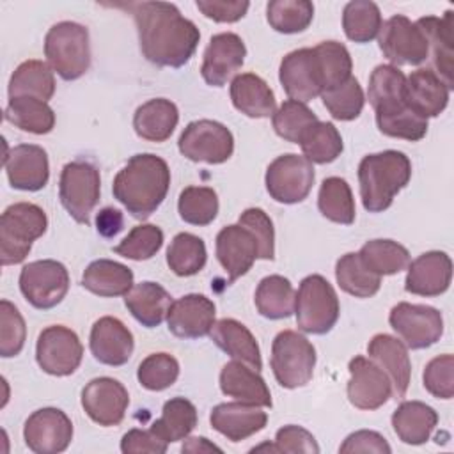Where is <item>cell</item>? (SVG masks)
<instances>
[{"label":"cell","mask_w":454,"mask_h":454,"mask_svg":"<svg viewBox=\"0 0 454 454\" xmlns=\"http://www.w3.org/2000/svg\"><path fill=\"white\" fill-rule=\"evenodd\" d=\"M142 55L160 67L184 66L200 39L193 21L184 18L174 4L138 2L129 4Z\"/></svg>","instance_id":"cell-1"},{"label":"cell","mask_w":454,"mask_h":454,"mask_svg":"<svg viewBox=\"0 0 454 454\" xmlns=\"http://www.w3.org/2000/svg\"><path fill=\"white\" fill-rule=\"evenodd\" d=\"M168 186L170 168L167 161L156 154L142 153L131 156L117 172L112 192L131 216L144 220L161 206Z\"/></svg>","instance_id":"cell-2"},{"label":"cell","mask_w":454,"mask_h":454,"mask_svg":"<svg viewBox=\"0 0 454 454\" xmlns=\"http://www.w3.org/2000/svg\"><path fill=\"white\" fill-rule=\"evenodd\" d=\"M411 161L401 151H381L367 154L358 165L362 204L369 213L390 207L394 197L410 183Z\"/></svg>","instance_id":"cell-3"},{"label":"cell","mask_w":454,"mask_h":454,"mask_svg":"<svg viewBox=\"0 0 454 454\" xmlns=\"http://www.w3.org/2000/svg\"><path fill=\"white\" fill-rule=\"evenodd\" d=\"M46 227L48 218L43 207L32 202L11 204L0 216L2 266L23 262L32 243L46 232Z\"/></svg>","instance_id":"cell-4"},{"label":"cell","mask_w":454,"mask_h":454,"mask_svg":"<svg viewBox=\"0 0 454 454\" xmlns=\"http://www.w3.org/2000/svg\"><path fill=\"white\" fill-rule=\"evenodd\" d=\"M44 57L62 80H78L90 66L89 30L74 21L55 23L44 37Z\"/></svg>","instance_id":"cell-5"},{"label":"cell","mask_w":454,"mask_h":454,"mask_svg":"<svg viewBox=\"0 0 454 454\" xmlns=\"http://www.w3.org/2000/svg\"><path fill=\"white\" fill-rule=\"evenodd\" d=\"M340 305L335 289L321 275H309L300 282L294 314L301 332L312 335L328 333L339 319Z\"/></svg>","instance_id":"cell-6"},{"label":"cell","mask_w":454,"mask_h":454,"mask_svg":"<svg viewBox=\"0 0 454 454\" xmlns=\"http://www.w3.org/2000/svg\"><path fill=\"white\" fill-rule=\"evenodd\" d=\"M316 349L312 342L294 330L277 333L271 344V371L284 388L305 387L314 374Z\"/></svg>","instance_id":"cell-7"},{"label":"cell","mask_w":454,"mask_h":454,"mask_svg":"<svg viewBox=\"0 0 454 454\" xmlns=\"http://www.w3.org/2000/svg\"><path fill=\"white\" fill-rule=\"evenodd\" d=\"M101 177L94 163L87 160H73L64 165L59 181V199L69 216L89 225L90 213L99 200Z\"/></svg>","instance_id":"cell-8"},{"label":"cell","mask_w":454,"mask_h":454,"mask_svg":"<svg viewBox=\"0 0 454 454\" xmlns=\"http://www.w3.org/2000/svg\"><path fill=\"white\" fill-rule=\"evenodd\" d=\"M69 289V273L55 259L28 262L20 273V291L25 300L41 310L59 305Z\"/></svg>","instance_id":"cell-9"},{"label":"cell","mask_w":454,"mask_h":454,"mask_svg":"<svg viewBox=\"0 0 454 454\" xmlns=\"http://www.w3.org/2000/svg\"><path fill=\"white\" fill-rule=\"evenodd\" d=\"M314 165L300 154L287 153L275 158L266 168V190L282 204H296L307 199L314 184Z\"/></svg>","instance_id":"cell-10"},{"label":"cell","mask_w":454,"mask_h":454,"mask_svg":"<svg viewBox=\"0 0 454 454\" xmlns=\"http://www.w3.org/2000/svg\"><path fill=\"white\" fill-rule=\"evenodd\" d=\"M179 153L192 161L218 165L227 161L234 151V137L227 126L211 119L190 122L177 142Z\"/></svg>","instance_id":"cell-11"},{"label":"cell","mask_w":454,"mask_h":454,"mask_svg":"<svg viewBox=\"0 0 454 454\" xmlns=\"http://www.w3.org/2000/svg\"><path fill=\"white\" fill-rule=\"evenodd\" d=\"M392 330L410 349H424L440 340L443 333L442 312L429 305L401 301L388 314Z\"/></svg>","instance_id":"cell-12"},{"label":"cell","mask_w":454,"mask_h":454,"mask_svg":"<svg viewBox=\"0 0 454 454\" xmlns=\"http://www.w3.org/2000/svg\"><path fill=\"white\" fill-rule=\"evenodd\" d=\"M380 50L397 66H419L429 57L427 39L422 28L403 14L388 18L378 34Z\"/></svg>","instance_id":"cell-13"},{"label":"cell","mask_w":454,"mask_h":454,"mask_svg":"<svg viewBox=\"0 0 454 454\" xmlns=\"http://www.w3.org/2000/svg\"><path fill=\"white\" fill-rule=\"evenodd\" d=\"M83 356V346L78 335L62 325L46 326L35 344V360L39 367L51 376L73 374Z\"/></svg>","instance_id":"cell-14"},{"label":"cell","mask_w":454,"mask_h":454,"mask_svg":"<svg viewBox=\"0 0 454 454\" xmlns=\"http://www.w3.org/2000/svg\"><path fill=\"white\" fill-rule=\"evenodd\" d=\"M278 80L289 99L307 103L323 94V76L314 48L287 53L278 67Z\"/></svg>","instance_id":"cell-15"},{"label":"cell","mask_w":454,"mask_h":454,"mask_svg":"<svg viewBox=\"0 0 454 454\" xmlns=\"http://www.w3.org/2000/svg\"><path fill=\"white\" fill-rule=\"evenodd\" d=\"M23 438L35 454H59L73 440V422L59 408H41L25 420Z\"/></svg>","instance_id":"cell-16"},{"label":"cell","mask_w":454,"mask_h":454,"mask_svg":"<svg viewBox=\"0 0 454 454\" xmlns=\"http://www.w3.org/2000/svg\"><path fill=\"white\" fill-rule=\"evenodd\" d=\"M348 399L358 410H378L392 397V383L385 371L365 356L349 360Z\"/></svg>","instance_id":"cell-17"},{"label":"cell","mask_w":454,"mask_h":454,"mask_svg":"<svg viewBox=\"0 0 454 454\" xmlns=\"http://www.w3.org/2000/svg\"><path fill=\"white\" fill-rule=\"evenodd\" d=\"M82 406L92 422L110 427L122 422L129 406V395L121 381L101 376L83 387Z\"/></svg>","instance_id":"cell-18"},{"label":"cell","mask_w":454,"mask_h":454,"mask_svg":"<svg viewBox=\"0 0 454 454\" xmlns=\"http://www.w3.org/2000/svg\"><path fill=\"white\" fill-rule=\"evenodd\" d=\"M247 48L243 39L234 32H222L209 39L204 51L200 74L207 85H225L243 66Z\"/></svg>","instance_id":"cell-19"},{"label":"cell","mask_w":454,"mask_h":454,"mask_svg":"<svg viewBox=\"0 0 454 454\" xmlns=\"http://www.w3.org/2000/svg\"><path fill=\"white\" fill-rule=\"evenodd\" d=\"M216 307L204 294H184L172 301L167 314L168 332L179 339H199L209 335L215 325Z\"/></svg>","instance_id":"cell-20"},{"label":"cell","mask_w":454,"mask_h":454,"mask_svg":"<svg viewBox=\"0 0 454 454\" xmlns=\"http://www.w3.org/2000/svg\"><path fill=\"white\" fill-rule=\"evenodd\" d=\"M7 179L12 188L23 192H37L50 179L48 154L41 145L20 144L14 145L4 158Z\"/></svg>","instance_id":"cell-21"},{"label":"cell","mask_w":454,"mask_h":454,"mask_svg":"<svg viewBox=\"0 0 454 454\" xmlns=\"http://www.w3.org/2000/svg\"><path fill=\"white\" fill-rule=\"evenodd\" d=\"M216 259L229 275V284H232L248 273L259 259V245L247 227L232 223L216 234Z\"/></svg>","instance_id":"cell-22"},{"label":"cell","mask_w":454,"mask_h":454,"mask_svg":"<svg viewBox=\"0 0 454 454\" xmlns=\"http://www.w3.org/2000/svg\"><path fill=\"white\" fill-rule=\"evenodd\" d=\"M89 346L92 356L99 364L119 367L129 360L135 348V340L133 333L121 319L103 316L92 325Z\"/></svg>","instance_id":"cell-23"},{"label":"cell","mask_w":454,"mask_h":454,"mask_svg":"<svg viewBox=\"0 0 454 454\" xmlns=\"http://www.w3.org/2000/svg\"><path fill=\"white\" fill-rule=\"evenodd\" d=\"M452 261L445 252L429 250L408 264L404 289L419 296H440L450 286Z\"/></svg>","instance_id":"cell-24"},{"label":"cell","mask_w":454,"mask_h":454,"mask_svg":"<svg viewBox=\"0 0 454 454\" xmlns=\"http://www.w3.org/2000/svg\"><path fill=\"white\" fill-rule=\"evenodd\" d=\"M450 89L445 82L427 67L411 71L404 85V103L422 119L440 115L449 103Z\"/></svg>","instance_id":"cell-25"},{"label":"cell","mask_w":454,"mask_h":454,"mask_svg":"<svg viewBox=\"0 0 454 454\" xmlns=\"http://www.w3.org/2000/svg\"><path fill=\"white\" fill-rule=\"evenodd\" d=\"M367 355L388 376L394 399H403L411 378L408 348L397 337H392L388 333H378L369 340Z\"/></svg>","instance_id":"cell-26"},{"label":"cell","mask_w":454,"mask_h":454,"mask_svg":"<svg viewBox=\"0 0 454 454\" xmlns=\"http://www.w3.org/2000/svg\"><path fill=\"white\" fill-rule=\"evenodd\" d=\"M211 427L231 442H241L264 429L268 413L247 403H222L211 410Z\"/></svg>","instance_id":"cell-27"},{"label":"cell","mask_w":454,"mask_h":454,"mask_svg":"<svg viewBox=\"0 0 454 454\" xmlns=\"http://www.w3.org/2000/svg\"><path fill=\"white\" fill-rule=\"evenodd\" d=\"M452 11H447L442 18L424 16L415 23L422 28L434 73L452 90L454 87V34H452Z\"/></svg>","instance_id":"cell-28"},{"label":"cell","mask_w":454,"mask_h":454,"mask_svg":"<svg viewBox=\"0 0 454 454\" xmlns=\"http://www.w3.org/2000/svg\"><path fill=\"white\" fill-rule=\"evenodd\" d=\"M220 388L227 397L254 406H271V394L259 371L232 360L222 367Z\"/></svg>","instance_id":"cell-29"},{"label":"cell","mask_w":454,"mask_h":454,"mask_svg":"<svg viewBox=\"0 0 454 454\" xmlns=\"http://www.w3.org/2000/svg\"><path fill=\"white\" fill-rule=\"evenodd\" d=\"M209 337L222 351L232 356V360L243 362L254 371L262 369L259 344L252 335V332L243 323L232 317H223L220 321H215L209 332Z\"/></svg>","instance_id":"cell-30"},{"label":"cell","mask_w":454,"mask_h":454,"mask_svg":"<svg viewBox=\"0 0 454 454\" xmlns=\"http://www.w3.org/2000/svg\"><path fill=\"white\" fill-rule=\"evenodd\" d=\"M124 305L142 326L154 328L160 326L163 319H167L172 296L160 284L147 280L135 284L124 294Z\"/></svg>","instance_id":"cell-31"},{"label":"cell","mask_w":454,"mask_h":454,"mask_svg":"<svg viewBox=\"0 0 454 454\" xmlns=\"http://www.w3.org/2000/svg\"><path fill=\"white\" fill-rule=\"evenodd\" d=\"M436 424L438 413L422 401H404L392 413V427L397 438L408 445L426 443Z\"/></svg>","instance_id":"cell-32"},{"label":"cell","mask_w":454,"mask_h":454,"mask_svg":"<svg viewBox=\"0 0 454 454\" xmlns=\"http://www.w3.org/2000/svg\"><path fill=\"white\" fill-rule=\"evenodd\" d=\"M231 99L236 110L252 119H262L275 114L273 90L254 73H241L232 78Z\"/></svg>","instance_id":"cell-33"},{"label":"cell","mask_w":454,"mask_h":454,"mask_svg":"<svg viewBox=\"0 0 454 454\" xmlns=\"http://www.w3.org/2000/svg\"><path fill=\"white\" fill-rule=\"evenodd\" d=\"M179 122L177 106L165 98L145 101L135 110L133 128L135 133L149 142H165L174 133Z\"/></svg>","instance_id":"cell-34"},{"label":"cell","mask_w":454,"mask_h":454,"mask_svg":"<svg viewBox=\"0 0 454 454\" xmlns=\"http://www.w3.org/2000/svg\"><path fill=\"white\" fill-rule=\"evenodd\" d=\"M82 286L101 298L124 296L133 287V271L117 261L98 259L85 268Z\"/></svg>","instance_id":"cell-35"},{"label":"cell","mask_w":454,"mask_h":454,"mask_svg":"<svg viewBox=\"0 0 454 454\" xmlns=\"http://www.w3.org/2000/svg\"><path fill=\"white\" fill-rule=\"evenodd\" d=\"M4 119L21 131L34 135H46L55 126V114L51 106L46 101L30 96L9 98Z\"/></svg>","instance_id":"cell-36"},{"label":"cell","mask_w":454,"mask_h":454,"mask_svg":"<svg viewBox=\"0 0 454 454\" xmlns=\"http://www.w3.org/2000/svg\"><path fill=\"white\" fill-rule=\"evenodd\" d=\"M55 94V76L53 69L43 60H25L21 62L9 80V98L30 96L48 103Z\"/></svg>","instance_id":"cell-37"},{"label":"cell","mask_w":454,"mask_h":454,"mask_svg":"<svg viewBox=\"0 0 454 454\" xmlns=\"http://www.w3.org/2000/svg\"><path fill=\"white\" fill-rule=\"evenodd\" d=\"M254 301L262 317L284 319L294 312L296 293L286 277L268 275L257 284Z\"/></svg>","instance_id":"cell-38"},{"label":"cell","mask_w":454,"mask_h":454,"mask_svg":"<svg viewBox=\"0 0 454 454\" xmlns=\"http://www.w3.org/2000/svg\"><path fill=\"white\" fill-rule=\"evenodd\" d=\"M406 76L392 64H380L369 76L367 99L374 112L390 110L404 103Z\"/></svg>","instance_id":"cell-39"},{"label":"cell","mask_w":454,"mask_h":454,"mask_svg":"<svg viewBox=\"0 0 454 454\" xmlns=\"http://www.w3.org/2000/svg\"><path fill=\"white\" fill-rule=\"evenodd\" d=\"M197 426L195 404L184 397H172L163 404L161 417L151 429L167 443L186 440Z\"/></svg>","instance_id":"cell-40"},{"label":"cell","mask_w":454,"mask_h":454,"mask_svg":"<svg viewBox=\"0 0 454 454\" xmlns=\"http://www.w3.org/2000/svg\"><path fill=\"white\" fill-rule=\"evenodd\" d=\"M358 257L378 277L395 275L408 268L410 252L397 241L392 239H371L362 245Z\"/></svg>","instance_id":"cell-41"},{"label":"cell","mask_w":454,"mask_h":454,"mask_svg":"<svg viewBox=\"0 0 454 454\" xmlns=\"http://www.w3.org/2000/svg\"><path fill=\"white\" fill-rule=\"evenodd\" d=\"M300 147L310 163L319 165L335 161L344 149L339 129L332 122L325 121H316L303 131Z\"/></svg>","instance_id":"cell-42"},{"label":"cell","mask_w":454,"mask_h":454,"mask_svg":"<svg viewBox=\"0 0 454 454\" xmlns=\"http://www.w3.org/2000/svg\"><path fill=\"white\" fill-rule=\"evenodd\" d=\"M317 207L325 218L340 225L355 222V199L346 179L332 176L321 183L317 195Z\"/></svg>","instance_id":"cell-43"},{"label":"cell","mask_w":454,"mask_h":454,"mask_svg":"<svg viewBox=\"0 0 454 454\" xmlns=\"http://www.w3.org/2000/svg\"><path fill=\"white\" fill-rule=\"evenodd\" d=\"M335 278L339 287L355 298H371L380 291L381 277L365 268L358 252L344 254L335 264Z\"/></svg>","instance_id":"cell-44"},{"label":"cell","mask_w":454,"mask_h":454,"mask_svg":"<svg viewBox=\"0 0 454 454\" xmlns=\"http://www.w3.org/2000/svg\"><path fill=\"white\" fill-rule=\"evenodd\" d=\"M207 259L206 245L202 238L179 232L174 236L167 248V264L177 277H192L197 275Z\"/></svg>","instance_id":"cell-45"},{"label":"cell","mask_w":454,"mask_h":454,"mask_svg":"<svg viewBox=\"0 0 454 454\" xmlns=\"http://www.w3.org/2000/svg\"><path fill=\"white\" fill-rule=\"evenodd\" d=\"M381 25L380 7L371 0L348 2L342 11V28L349 41L369 43L378 37Z\"/></svg>","instance_id":"cell-46"},{"label":"cell","mask_w":454,"mask_h":454,"mask_svg":"<svg viewBox=\"0 0 454 454\" xmlns=\"http://www.w3.org/2000/svg\"><path fill=\"white\" fill-rule=\"evenodd\" d=\"M312 18L314 5L309 0H271L266 5V20L280 34L303 32Z\"/></svg>","instance_id":"cell-47"},{"label":"cell","mask_w":454,"mask_h":454,"mask_svg":"<svg viewBox=\"0 0 454 454\" xmlns=\"http://www.w3.org/2000/svg\"><path fill=\"white\" fill-rule=\"evenodd\" d=\"M177 211L190 225H209L218 215V195L209 186H186L179 193Z\"/></svg>","instance_id":"cell-48"},{"label":"cell","mask_w":454,"mask_h":454,"mask_svg":"<svg viewBox=\"0 0 454 454\" xmlns=\"http://www.w3.org/2000/svg\"><path fill=\"white\" fill-rule=\"evenodd\" d=\"M376 124L383 135L410 142H417L427 133V121L419 117L406 105L376 112Z\"/></svg>","instance_id":"cell-49"},{"label":"cell","mask_w":454,"mask_h":454,"mask_svg":"<svg viewBox=\"0 0 454 454\" xmlns=\"http://www.w3.org/2000/svg\"><path fill=\"white\" fill-rule=\"evenodd\" d=\"M314 51L319 60L321 76H323V89H333L351 78V55L348 48L337 41H323L314 46ZM323 90V92H325Z\"/></svg>","instance_id":"cell-50"},{"label":"cell","mask_w":454,"mask_h":454,"mask_svg":"<svg viewBox=\"0 0 454 454\" xmlns=\"http://www.w3.org/2000/svg\"><path fill=\"white\" fill-rule=\"evenodd\" d=\"M316 121H319L317 115L305 103L294 99L284 101L271 115L275 133L291 144H300L303 131Z\"/></svg>","instance_id":"cell-51"},{"label":"cell","mask_w":454,"mask_h":454,"mask_svg":"<svg viewBox=\"0 0 454 454\" xmlns=\"http://www.w3.org/2000/svg\"><path fill=\"white\" fill-rule=\"evenodd\" d=\"M323 105L337 121H353L362 114L365 98L356 78H348L344 83L328 89L321 94Z\"/></svg>","instance_id":"cell-52"},{"label":"cell","mask_w":454,"mask_h":454,"mask_svg":"<svg viewBox=\"0 0 454 454\" xmlns=\"http://www.w3.org/2000/svg\"><path fill=\"white\" fill-rule=\"evenodd\" d=\"M179 376V362L168 353L147 355L137 371L138 383L153 392L165 390L176 383Z\"/></svg>","instance_id":"cell-53"},{"label":"cell","mask_w":454,"mask_h":454,"mask_svg":"<svg viewBox=\"0 0 454 454\" xmlns=\"http://www.w3.org/2000/svg\"><path fill=\"white\" fill-rule=\"evenodd\" d=\"M163 245V231L153 223H142L133 227L128 236L114 247V252L131 259V261H147L158 254Z\"/></svg>","instance_id":"cell-54"},{"label":"cell","mask_w":454,"mask_h":454,"mask_svg":"<svg viewBox=\"0 0 454 454\" xmlns=\"http://www.w3.org/2000/svg\"><path fill=\"white\" fill-rule=\"evenodd\" d=\"M27 339L25 319L9 301H0V356L11 358L21 353Z\"/></svg>","instance_id":"cell-55"},{"label":"cell","mask_w":454,"mask_h":454,"mask_svg":"<svg viewBox=\"0 0 454 454\" xmlns=\"http://www.w3.org/2000/svg\"><path fill=\"white\" fill-rule=\"evenodd\" d=\"M424 388L438 399H452L454 395V356L445 353L427 362L422 374Z\"/></svg>","instance_id":"cell-56"},{"label":"cell","mask_w":454,"mask_h":454,"mask_svg":"<svg viewBox=\"0 0 454 454\" xmlns=\"http://www.w3.org/2000/svg\"><path fill=\"white\" fill-rule=\"evenodd\" d=\"M238 223L247 227L254 234V238L259 245V259L273 261V257H275V231H273L271 218L261 207H248L239 215Z\"/></svg>","instance_id":"cell-57"},{"label":"cell","mask_w":454,"mask_h":454,"mask_svg":"<svg viewBox=\"0 0 454 454\" xmlns=\"http://www.w3.org/2000/svg\"><path fill=\"white\" fill-rule=\"evenodd\" d=\"M275 447L278 452H293V454H317L319 452V445L316 442V438L312 436V433H309L307 429L289 424L284 426L277 431L275 436Z\"/></svg>","instance_id":"cell-58"},{"label":"cell","mask_w":454,"mask_h":454,"mask_svg":"<svg viewBox=\"0 0 454 454\" xmlns=\"http://www.w3.org/2000/svg\"><path fill=\"white\" fill-rule=\"evenodd\" d=\"M195 5L206 18L218 23H234L241 20L250 7L247 0H197Z\"/></svg>","instance_id":"cell-59"},{"label":"cell","mask_w":454,"mask_h":454,"mask_svg":"<svg viewBox=\"0 0 454 454\" xmlns=\"http://www.w3.org/2000/svg\"><path fill=\"white\" fill-rule=\"evenodd\" d=\"M167 442L161 440L151 427L149 429H129L121 440V450L124 454H163L167 452Z\"/></svg>","instance_id":"cell-60"},{"label":"cell","mask_w":454,"mask_h":454,"mask_svg":"<svg viewBox=\"0 0 454 454\" xmlns=\"http://www.w3.org/2000/svg\"><path fill=\"white\" fill-rule=\"evenodd\" d=\"M339 452H376V454H390L392 449L388 442L376 431L360 429L351 433L342 445L339 447Z\"/></svg>","instance_id":"cell-61"},{"label":"cell","mask_w":454,"mask_h":454,"mask_svg":"<svg viewBox=\"0 0 454 454\" xmlns=\"http://www.w3.org/2000/svg\"><path fill=\"white\" fill-rule=\"evenodd\" d=\"M122 223H124V218H122V213L115 207H103L98 216H96V227H98V232L105 238H112L115 236L117 232H121L122 229Z\"/></svg>","instance_id":"cell-62"},{"label":"cell","mask_w":454,"mask_h":454,"mask_svg":"<svg viewBox=\"0 0 454 454\" xmlns=\"http://www.w3.org/2000/svg\"><path fill=\"white\" fill-rule=\"evenodd\" d=\"M181 450H183V452H193V454H197V452H213V450L222 452L220 447H216L215 443H211V442H209L207 438H204V436L188 438V440L183 443Z\"/></svg>","instance_id":"cell-63"}]
</instances>
